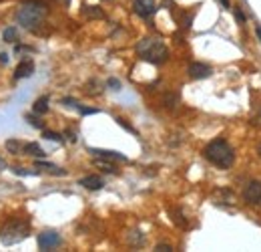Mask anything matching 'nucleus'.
Instances as JSON below:
<instances>
[{"label":"nucleus","instance_id":"nucleus-22","mask_svg":"<svg viewBox=\"0 0 261 252\" xmlns=\"http://www.w3.org/2000/svg\"><path fill=\"white\" fill-rule=\"evenodd\" d=\"M77 109H79L83 115H93V113H99V109H93V107H83V105H79Z\"/></svg>","mask_w":261,"mask_h":252},{"label":"nucleus","instance_id":"nucleus-8","mask_svg":"<svg viewBox=\"0 0 261 252\" xmlns=\"http://www.w3.org/2000/svg\"><path fill=\"white\" fill-rule=\"evenodd\" d=\"M187 73H189L191 79H207V77H211L213 69L209 65H205V63H191Z\"/></svg>","mask_w":261,"mask_h":252},{"label":"nucleus","instance_id":"nucleus-16","mask_svg":"<svg viewBox=\"0 0 261 252\" xmlns=\"http://www.w3.org/2000/svg\"><path fill=\"white\" fill-rule=\"evenodd\" d=\"M6 149H8L10 154L18 156V154L22 152V145H20V141H16V139H8V141H6Z\"/></svg>","mask_w":261,"mask_h":252},{"label":"nucleus","instance_id":"nucleus-23","mask_svg":"<svg viewBox=\"0 0 261 252\" xmlns=\"http://www.w3.org/2000/svg\"><path fill=\"white\" fill-rule=\"evenodd\" d=\"M117 123H119L121 127H125L127 131H130V133H137V131H135V127H130V125L127 123V121H125V119H117Z\"/></svg>","mask_w":261,"mask_h":252},{"label":"nucleus","instance_id":"nucleus-1","mask_svg":"<svg viewBox=\"0 0 261 252\" xmlns=\"http://www.w3.org/2000/svg\"><path fill=\"white\" fill-rule=\"evenodd\" d=\"M48 16V4L42 0H24L16 10V22L28 30H34Z\"/></svg>","mask_w":261,"mask_h":252},{"label":"nucleus","instance_id":"nucleus-25","mask_svg":"<svg viewBox=\"0 0 261 252\" xmlns=\"http://www.w3.org/2000/svg\"><path fill=\"white\" fill-rule=\"evenodd\" d=\"M235 18H237L239 22H245V14H243L239 8H235Z\"/></svg>","mask_w":261,"mask_h":252},{"label":"nucleus","instance_id":"nucleus-9","mask_svg":"<svg viewBox=\"0 0 261 252\" xmlns=\"http://www.w3.org/2000/svg\"><path fill=\"white\" fill-rule=\"evenodd\" d=\"M32 73H34V63H32L30 59H26V61H22V63L16 67L14 79H16V81H18V79H28V77H32Z\"/></svg>","mask_w":261,"mask_h":252},{"label":"nucleus","instance_id":"nucleus-10","mask_svg":"<svg viewBox=\"0 0 261 252\" xmlns=\"http://www.w3.org/2000/svg\"><path fill=\"white\" fill-rule=\"evenodd\" d=\"M89 152H91L93 156L101 158V160H119V162H127V158H125L123 154H119V152H111V149H95V147H91Z\"/></svg>","mask_w":261,"mask_h":252},{"label":"nucleus","instance_id":"nucleus-20","mask_svg":"<svg viewBox=\"0 0 261 252\" xmlns=\"http://www.w3.org/2000/svg\"><path fill=\"white\" fill-rule=\"evenodd\" d=\"M95 164H97L99 168H103L105 172H111V174H115V172H117V170H115V168H113V166H111V164H109L107 160H97Z\"/></svg>","mask_w":261,"mask_h":252},{"label":"nucleus","instance_id":"nucleus-11","mask_svg":"<svg viewBox=\"0 0 261 252\" xmlns=\"http://www.w3.org/2000/svg\"><path fill=\"white\" fill-rule=\"evenodd\" d=\"M79 184H81L83 188H87V190H101V188L105 186V182H103L99 176H87V178H83Z\"/></svg>","mask_w":261,"mask_h":252},{"label":"nucleus","instance_id":"nucleus-6","mask_svg":"<svg viewBox=\"0 0 261 252\" xmlns=\"http://www.w3.org/2000/svg\"><path fill=\"white\" fill-rule=\"evenodd\" d=\"M133 8H135V12H137L139 16H143V18H149V16H153V14L157 12L155 0H135V2H133Z\"/></svg>","mask_w":261,"mask_h":252},{"label":"nucleus","instance_id":"nucleus-32","mask_svg":"<svg viewBox=\"0 0 261 252\" xmlns=\"http://www.w3.org/2000/svg\"><path fill=\"white\" fill-rule=\"evenodd\" d=\"M0 164H2V160H0Z\"/></svg>","mask_w":261,"mask_h":252},{"label":"nucleus","instance_id":"nucleus-7","mask_svg":"<svg viewBox=\"0 0 261 252\" xmlns=\"http://www.w3.org/2000/svg\"><path fill=\"white\" fill-rule=\"evenodd\" d=\"M243 198L247 204H261V182H249L243 190Z\"/></svg>","mask_w":261,"mask_h":252},{"label":"nucleus","instance_id":"nucleus-26","mask_svg":"<svg viewBox=\"0 0 261 252\" xmlns=\"http://www.w3.org/2000/svg\"><path fill=\"white\" fill-rule=\"evenodd\" d=\"M155 250H159V252H169V250H173V246H169V244H159Z\"/></svg>","mask_w":261,"mask_h":252},{"label":"nucleus","instance_id":"nucleus-30","mask_svg":"<svg viewBox=\"0 0 261 252\" xmlns=\"http://www.w3.org/2000/svg\"><path fill=\"white\" fill-rule=\"evenodd\" d=\"M257 154H259V158H261V143L257 145Z\"/></svg>","mask_w":261,"mask_h":252},{"label":"nucleus","instance_id":"nucleus-12","mask_svg":"<svg viewBox=\"0 0 261 252\" xmlns=\"http://www.w3.org/2000/svg\"><path fill=\"white\" fill-rule=\"evenodd\" d=\"M22 154L32 156V158H44V156H46L44 149H42L38 143H24V145H22Z\"/></svg>","mask_w":261,"mask_h":252},{"label":"nucleus","instance_id":"nucleus-27","mask_svg":"<svg viewBox=\"0 0 261 252\" xmlns=\"http://www.w3.org/2000/svg\"><path fill=\"white\" fill-rule=\"evenodd\" d=\"M0 63H2V65H4V63H8V55H4V53H2V55H0Z\"/></svg>","mask_w":261,"mask_h":252},{"label":"nucleus","instance_id":"nucleus-28","mask_svg":"<svg viewBox=\"0 0 261 252\" xmlns=\"http://www.w3.org/2000/svg\"><path fill=\"white\" fill-rule=\"evenodd\" d=\"M219 2H221L225 8H229V6H231V4H229V0H219Z\"/></svg>","mask_w":261,"mask_h":252},{"label":"nucleus","instance_id":"nucleus-2","mask_svg":"<svg viewBox=\"0 0 261 252\" xmlns=\"http://www.w3.org/2000/svg\"><path fill=\"white\" fill-rule=\"evenodd\" d=\"M203 156L213 164V166H217V168H221V170H227V168H231L233 166V162H235V152H233V147L225 141V139H213L211 143H207L205 145V149H203Z\"/></svg>","mask_w":261,"mask_h":252},{"label":"nucleus","instance_id":"nucleus-17","mask_svg":"<svg viewBox=\"0 0 261 252\" xmlns=\"http://www.w3.org/2000/svg\"><path fill=\"white\" fill-rule=\"evenodd\" d=\"M16 36H18V32H16V28H14V26H10V28H6V30H4V40L12 42V40H16Z\"/></svg>","mask_w":261,"mask_h":252},{"label":"nucleus","instance_id":"nucleus-14","mask_svg":"<svg viewBox=\"0 0 261 252\" xmlns=\"http://www.w3.org/2000/svg\"><path fill=\"white\" fill-rule=\"evenodd\" d=\"M32 109H34V113H38V115L46 113V111H48V97H38V99L34 101Z\"/></svg>","mask_w":261,"mask_h":252},{"label":"nucleus","instance_id":"nucleus-29","mask_svg":"<svg viewBox=\"0 0 261 252\" xmlns=\"http://www.w3.org/2000/svg\"><path fill=\"white\" fill-rule=\"evenodd\" d=\"M255 32H257V38L261 40V26H255Z\"/></svg>","mask_w":261,"mask_h":252},{"label":"nucleus","instance_id":"nucleus-24","mask_svg":"<svg viewBox=\"0 0 261 252\" xmlns=\"http://www.w3.org/2000/svg\"><path fill=\"white\" fill-rule=\"evenodd\" d=\"M109 87H113L115 91H119V89H121V83H119L117 79H109Z\"/></svg>","mask_w":261,"mask_h":252},{"label":"nucleus","instance_id":"nucleus-19","mask_svg":"<svg viewBox=\"0 0 261 252\" xmlns=\"http://www.w3.org/2000/svg\"><path fill=\"white\" fill-rule=\"evenodd\" d=\"M26 121L32 125V127H38V129H44V121H40V119H36L34 115H26Z\"/></svg>","mask_w":261,"mask_h":252},{"label":"nucleus","instance_id":"nucleus-31","mask_svg":"<svg viewBox=\"0 0 261 252\" xmlns=\"http://www.w3.org/2000/svg\"><path fill=\"white\" fill-rule=\"evenodd\" d=\"M58 2H62V4H69V2H71V0H58Z\"/></svg>","mask_w":261,"mask_h":252},{"label":"nucleus","instance_id":"nucleus-4","mask_svg":"<svg viewBox=\"0 0 261 252\" xmlns=\"http://www.w3.org/2000/svg\"><path fill=\"white\" fill-rule=\"evenodd\" d=\"M28 232H30V224L26 220H12L0 230V240H2V244L10 246V244L24 240L28 236Z\"/></svg>","mask_w":261,"mask_h":252},{"label":"nucleus","instance_id":"nucleus-18","mask_svg":"<svg viewBox=\"0 0 261 252\" xmlns=\"http://www.w3.org/2000/svg\"><path fill=\"white\" fill-rule=\"evenodd\" d=\"M42 137H44V139H50V141H62V137H60L56 131H48V129L42 131Z\"/></svg>","mask_w":261,"mask_h":252},{"label":"nucleus","instance_id":"nucleus-3","mask_svg":"<svg viewBox=\"0 0 261 252\" xmlns=\"http://www.w3.org/2000/svg\"><path fill=\"white\" fill-rule=\"evenodd\" d=\"M137 53H139V57H141L143 61L153 63V65H161V63H165L167 57H169V51H167L165 42H163L161 38H157V36H147V38H143V40L137 44Z\"/></svg>","mask_w":261,"mask_h":252},{"label":"nucleus","instance_id":"nucleus-13","mask_svg":"<svg viewBox=\"0 0 261 252\" xmlns=\"http://www.w3.org/2000/svg\"><path fill=\"white\" fill-rule=\"evenodd\" d=\"M36 168H38V170H48V172L54 174V176H67V172H64L62 168H56V166L46 164V162H36Z\"/></svg>","mask_w":261,"mask_h":252},{"label":"nucleus","instance_id":"nucleus-15","mask_svg":"<svg viewBox=\"0 0 261 252\" xmlns=\"http://www.w3.org/2000/svg\"><path fill=\"white\" fill-rule=\"evenodd\" d=\"M83 14H85L87 18H103V16H105V12H103L99 6H85V8H83Z\"/></svg>","mask_w":261,"mask_h":252},{"label":"nucleus","instance_id":"nucleus-5","mask_svg":"<svg viewBox=\"0 0 261 252\" xmlns=\"http://www.w3.org/2000/svg\"><path fill=\"white\" fill-rule=\"evenodd\" d=\"M38 248L40 250H52V248H56V246H60V236H58V232H54V230H46V232H40L38 234Z\"/></svg>","mask_w":261,"mask_h":252},{"label":"nucleus","instance_id":"nucleus-21","mask_svg":"<svg viewBox=\"0 0 261 252\" xmlns=\"http://www.w3.org/2000/svg\"><path fill=\"white\" fill-rule=\"evenodd\" d=\"M12 172H14L16 176H38V172H28V170H24V168H12Z\"/></svg>","mask_w":261,"mask_h":252}]
</instances>
